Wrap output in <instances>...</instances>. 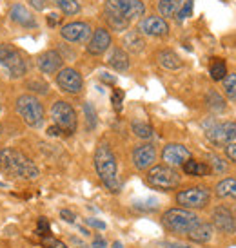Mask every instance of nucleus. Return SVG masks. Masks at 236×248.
Instances as JSON below:
<instances>
[{"label": "nucleus", "instance_id": "obj_1", "mask_svg": "<svg viewBox=\"0 0 236 248\" xmlns=\"http://www.w3.org/2000/svg\"><path fill=\"white\" fill-rule=\"evenodd\" d=\"M0 169L13 178L35 179L38 176V169L35 163L26 154L15 151V149H2L0 151Z\"/></svg>", "mask_w": 236, "mask_h": 248}, {"label": "nucleus", "instance_id": "obj_2", "mask_svg": "<svg viewBox=\"0 0 236 248\" xmlns=\"http://www.w3.org/2000/svg\"><path fill=\"white\" fill-rule=\"evenodd\" d=\"M95 169L100 181L111 192H120V181L117 176V158L113 154L111 147L107 143H100L95 151Z\"/></svg>", "mask_w": 236, "mask_h": 248}, {"label": "nucleus", "instance_id": "obj_3", "mask_svg": "<svg viewBox=\"0 0 236 248\" xmlns=\"http://www.w3.org/2000/svg\"><path fill=\"white\" fill-rule=\"evenodd\" d=\"M162 223H164V227L167 230H171L174 234L187 235L200 223V217L195 212L187 210V208H169L162 216Z\"/></svg>", "mask_w": 236, "mask_h": 248}, {"label": "nucleus", "instance_id": "obj_4", "mask_svg": "<svg viewBox=\"0 0 236 248\" xmlns=\"http://www.w3.org/2000/svg\"><path fill=\"white\" fill-rule=\"evenodd\" d=\"M17 112L24 120V124L29 125L31 129H38L44 124V107L42 104L31 94H22L17 98Z\"/></svg>", "mask_w": 236, "mask_h": 248}, {"label": "nucleus", "instance_id": "obj_5", "mask_svg": "<svg viewBox=\"0 0 236 248\" xmlns=\"http://www.w3.org/2000/svg\"><path fill=\"white\" fill-rule=\"evenodd\" d=\"M51 116H53V122H55L56 127L62 131V134L69 136V134L77 131V112L73 109V105L67 104V102H64V100L55 102L53 107H51Z\"/></svg>", "mask_w": 236, "mask_h": 248}, {"label": "nucleus", "instance_id": "obj_6", "mask_svg": "<svg viewBox=\"0 0 236 248\" xmlns=\"http://www.w3.org/2000/svg\"><path fill=\"white\" fill-rule=\"evenodd\" d=\"M147 183L158 190H173L180 185V176L173 167L154 165L147 172Z\"/></svg>", "mask_w": 236, "mask_h": 248}, {"label": "nucleus", "instance_id": "obj_7", "mask_svg": "<svg viewBox=\"0 0 236 248\" xmlns=\"http://www.w3.org/2000/svg\"><path fill=\"white\" fill-rule=\"evenodd\" d=\"M0 63L6 67L11 78H20L26 75V69H28L22 53L9 44H0Z\"/></svg>", "mask_w": 236, "mask_h": 248}, {"label": "nucleus", "instance_id": "obj_8", "mask_svg": "<svg viewBox=\"0 0 236 248\" xmlns=\"http://www.w3.org/2000/svg\"><path fill=\"white\" fill-rule=\"evenodd\" d=\"M105 13L117 15L120 18L131 22L146 13V6L140 0H107Z\"/></svg>", "mask_w": 236, "mask_h": 248}, {"label": "nucleus", "instance_id": "obj_9", "mask_svg": "<svg viewBox=\"0 0 236 248\" xmlns=\"http://www.w3.org/2000/svg\"><path fill=\"white\" fill-rule=\"evenodd\" d=\"M211 194L205 186H191L185 190H180L176 194V203L182 205L184 208H203L207 207Z\"/></svg>", "mask_w": 236, "mask_h": 248}, {"label": "nucleus", "instance_id": "obj_10", "mask_svg": "<svg viewBox=\"0 0 236 248\" xmlns=\"http://www.w3.org/2000/svg\"><path fill=\"white\" fill-rule=\"evenodd\" d=\"M205 136L215 145H229L236 140V122L223 124H205Z\"/></svg>", "mask_w": 236, "mask_h": 248}, {"label": "nucleus", "instance_id": "obj_11", "mask_svg": "<svg viewBox=\"0 0 236 248\" xmlns=\"http://www.w3.org/2000/svg\"><path fill=\"white\" fill-rule=\"evenodd\" d=\"M56 83L58 87L69 94H78L84 87V80L80 73L77 69H71V67H66V69H60L58 75H56Z\"/></svg>", "mask_w": 236, "mask_h": 248}, {"label": "nucleus", "instance_id": "obj_12", "mask_svg": "<svg viewBox=\"0 0 236 248\" xmlns=\"http://www.w3.org/2000/svg\"><path fill=\"white\" fill-rule=\"evenodd\" d=\"M162 159L166 161L167 167H180L191 159V151L180 143H169L162 151Z\"/></svg>", "mask_w": 236, "mask_h": 248}, {"label": "nucleus", "instance_id": "obj_13", "mask_svg": "<svg viewBox=\"0 0 236 248\" xmlns=\"http://www.w3.org/2000/svg\"><path fill=\"white\" fill-rule=\"evenodd\" d=\"M60 35L64 40L73 42V44H82V42L91 38V26L85 22H71L60 29Z\"/></svg>", "mask_w": 236, "mask_h": 248}, {"label": "nucleus", "instance_id": "obj_14", "mask_svg": "<svg viewBox=\"0 0 236 248\" xmlns=\"http://www.w3.org/2000/svg\"><path fill=\"white\" fill-rule=\"evenodd\" d=\"M213 225L216 227V230H220L223 234H235L236 232L235 216L225 207H216L213 210Z\"/></svg>", "mask_w": 236, "mask_h": 248}, {"label": "nucleus", "instance_id": "obj_15", "mask_svg": "<svg viewBox=\"0 0 236 248\" xmlns=\"http://www.w3.org/2000/svg\"><path fill=\"white\" fill-rule=\"evenodd\" d=\"M156 159V149L151 143L138 145L135 151H133V165L136 167L138 170L149 169Z\"/></svg>", "mask_w": 236, "mask_h": 248}, {"label": "nucleus", "instance_id": "obj_16", "mask_svg": "<svg viewBox=\"0 0 236 248\" xmlns=\"http://www.w3.org/2000/svg\"><path fill=\"white\" fill-rule=\"evenodd\" d=\"M109 46H111V35H109V31L104 28H98V29H95V33H93L89 38L87 53L95 56H100L109 49Z\"/></svg>", "mask_w": 236, "mask_h": 248}, {"label": "nucleus", "instance_id": "obj_17", "mask_svg": "<svg viewBox=\"0 0 236 248\" xmlns=\"http://www.w3.org/2000/svg\"><path fill=\"white\" fill-rule=\"evenodd\" d=\"M36 63H38V69H40L42 73L53 75V73L60 71V67H62V56H60V53L55 51V49H49V51H46V53H42V55L38 56Z\"/></svg>", "mask_w": 236, "mask_h": 248}, {"label": "nucleus", "instance_id": "obj_18", "mask_svg": "<svg viewBox=\"0 0 236 248\" xmlns=\"http://www.w3.org/2000/svg\"><path fill=\"white\" fill-rule=\"evenodd\" d=\"M140 33L149 36H166L169 33V26L162 16H147L140 24Z\"/></svg>", "mask_w": 236, "mask_h": 248}, {"label": "nucleus", "instance_id": "obj_19", "mask_svg": "<svg viewBox=\"0 0 236 248\" xmlns=\"http://www.w3.org/2000/svg\"><path fill=\"white\" fill-rule=\"evenodd\" d=\"M9 16H11V20L15 24H18L22 28H35L36 26L35 16L31 15V11H29L28 7L22 6V4H15L11 7V11H9Z\"/></svg>", "mask_w": 236, "mask_h": 248}, {"label": "nucleus", "instance_id": "obj_20", "mask_svg": "<svg viewBox=\"0 0 236 248\" xmlns=\"http://www.w3.org/2000/svg\"><path fill=\"white\" fill-rule=\"evenodd\" d=\"M156 60H158V63L164 67V69L176 71V69H180L182 67L180 56L176 55L174 51H171V49H164V51H160L158 56H156Z\"/></svg>", "mask_w": 236, "mask_h": 248}, {"label": "nucleus", "instance_id": "obj_21", "mask_svg": "<svg viewBox=\"0 0 236 248\" xmlns=\"http://www.w3.org/2000/svg\"><path fill=\"white\" fill-rule=\"evenodd\" d=\"M107 63H109L115 71H120V73H122V71L129 69V56H127V53H125L124 49L115 47L111 51L109 58H107Z\"/></svg>", "mask_w": 236, "mask_h": 248}, {"label": "nucleus", "instance_id": "obj_22", "mask_svg": "<svg viewBox=\"0 0 236 248\" xmlns=\"http://www.w3.org/2000/svg\"><path fill=\"white\" fill-rule=\"evenodd\" d=\"M187 237L195 243H209L211 241V237H213V227L207 225V223H202L200 221V223L189 232Z\"/></svg>", "mask_w": 236, "mask_h": 248}, {"label": "nucleus", "instance_id": "obj_23", "mask_svg": "<svg viewBox=\"0 0 236 248\" xmlns=\"http://www.w3.org/2000/svg\"><path fill=\"white\" fill-rule=\"evenodd\" d=\"M182 167H184V172L187 174V176H198V178H203V176H207V174L211 172L209 165L202 163V161H196V159H187Z\"/></svg>", "mask_w": 236, "mask_h": 248}, {"label": "nucleus", "instance_id": "obj_24", "mask_svg": "<svg viewBox=\"0 0 236 248\" xmlns=\"http://www.w3.org/2000/svg\"><path fill=\"white\" fill-rule=\"evenodd\" d=\"M122 42H124V46L129 49L131 53H142V51H144V47H146V42H144V38H142L136 31L127 33Z\"/></svg>", "mask_w": 236, "mask_h": 248}, {"label": "nucleus", "instance_id": "obj_25", "mask_svg": "<svg viewBox=\"0 0 236 248\" xmlns=\"http://www.w3.org/2000/svg\"><path fill=\"white\" fill-rule=\"evenodd\" d=\"M216 196L218 198H236V178L222 179L216 185Z\"/></svg>", "mask_w": 236, "mask_h": 248}, {"label": "nucleus", "instance_id": "obj_26", "mask_svg": "<svg viewBox=\"0 0 236 248\" xmlns=\"http://www.w3.org/2000/svg\"><path fill=\"white\" fill-rule=\"evenodd\" d=\"M209 75L216 82H220V80H223L227 76V65H225L222 58H213L211 60V63H209Z\"/></svg>", "mask_w": 236, "mask_h": 248}, {"label": "nucleus", "instance_id": "obj_27", "mask_svg": "<svg viewBox=\"0 0 236 248\" xmlns=\"http://www.w3.org/2000/svg\"><path fill=\"white\" fill-rule=\"evenodd\" d=\"M131 129H133V132L142 140H151L154 134L153 127H151L149 124H144V122H133Z\"/></svg>", "mask_w": 236, "mask_h": 248}, {"label": "nucleus", "instance_id": "obj_28", "mask_svg": "<svg viewBox=\"0 0 236 248\" xmlns=\"http://www.w3.org/2000/svg\"><path fill=\"white\" fill-rule=\"evenodd\" d=\"M56 6L60 7V11L64 15H77L80 11V4H78L77 0H53Z\"/></svg>", "mask_w": 236, "mask_h": 248}, {"label": "nucleus", "instance_id": "obj_29", "mask_svg": "<svg viewBox=\"0 0 236 248\" xmlns=\"http://www.w3.org/2000/svg\"><path fill=\"white\" fill-rule=\"evenodd\" d=\"M205 102H207L209 109H213V110H218V112H220V110L225 109V100H223L216 91H209Z\"/></svg>", "mask_w": 236, "mask_h": 248}, {"label": "nucleus", "instance_id": "obj_30", "mask_svg": "<svg viewBox=\"0 0 236 248\" xmlns=\"http://www.w3.org/2000/svg\"><path fill=\"white\" fill-rule=\"evenodd\" d=\"M223 82V91H225V94H227V98L229 100H233V102H236V75H233V73H227V76L222 80Z\"/></svg>", "mask_w": 236, "mask_h": 248}, {"label": "nucleus", "instance_id": "obj_31", "mask_svg": "<svg viewBox=\"0 0 236 248\" xmlns=\"http://www.w3.org/2000/svg\"><path fill=\"white\" fill-rule=\"evenodd\" d=\"M105 20H107V24H109L115 31H125V29L129 28V22L124 20V18H120V16H117V15L105 13Z\"/></svg>", "mask_w": 236, "mask_h": 248}, {"label": "nucleus", "instance_id": "obj_32", "mask_svg": "<svg viewBox=\"0 0 236 248\" xmlns=\"http://www.w3.org/2000/svg\"><path fill=\"white\" fill-rule=\"evenodd\" d=\"M135 208H136V210H142V212H153V210L158 208V201L153 200V198L138 200V201H135Z\"/></svg>", "mask_w": 236, "mask_h": 248}, {"label": "nucleus", "instance_id": "obj_33", "mask_svg": "<svg viewBox=\"0 0 236 248\" xmlns=\"http://www.w3.org/2000/svg\"><path fill=\"white\" fill-rule=\"evenodd\" d=\"M84 112H85V120H87V129L93 131L97 127V110L91 104H84Z\"/></svg>", "mask_w": 236, "mask_h": 248}, {"label": "nucleus", "instance_id": "obj_34", "mask_svg": "<svg viewBox=\"0 0 236 248\" xmlns=\"http://www.w3.org/2000/svg\"><path fill=\"white\" fill-rule=\"evenodd\" d=\"M36 234L40 237L51 235V225H49V221L46 217H38V221H36Z\"/></svg>", "mask_w": 236, "mask_h": 248}, {"label": "nucleus", "instance_id": "obj_35", "mask_svg": "<svg viewBox=\"0 0 236 248\" xmlns=\"http://www.w3.org/2000/svg\"><path fill=\"white\" fill-rule=\"evenodd\" d=\"M158 11L162 16H167V18H171V16H176V11L173 9L171 6V2L169 0H160L158 2Z\"/></svg>", "mask_w": 236, "mask_h": 248}, {"label": "nucleus", "instance_id": "obj_36", "mask_svg": "<svg viewBox=\"0 0 236 248\" xmlns=\"http://www.w3.org/2000/svg\"><path fill=\"white\" fill-rule=\"evenodd\" d=\"M42 247L44 248H67L60 239H56V237H53V235L42 237Z\"/></svg>", "mask_w": 236, "mask_h": 248}, {"label": "nucleus", "instance_id": "obj_37", "mask_svg": "<svg viewBox=\"0 0 236 248\" xmlns=\"http://www.w3.org/2000/svg\"><path fill=\"white\" fill-rule=\"evenodd\" d=\"M111 102H113V107H115V110H117V112H120V110H122V102H124V93H122L120 89H115V91H113Z\"/></svg>", "mask_w": 236, "mask_h": 248}, {"label": "nucleus", "instance_id": "obj_38", "mask_svg": "<svg viewBox=\"0 0 236 248\" xmlns=\"http://www.w3.org/2000/svg\"><path fill=\"white\" fill-rule=\"evenodd\" d=\"M191 13H193V0H185L184 7H182L180 11H178V15H176V18H178V20H185L187 16H191Z\"/></svg>", "mask_w": 236, "mask_h": 248}, {"label": "nucleus", "instance_id": "obj_39", "mask_svg": "<svg viewBox=\"0 0 236 248\" xmlns=\"http://www.w3.org/2000/svg\"><path fill=\"white\" fill-rule=\"evenodd\" d=\"M209 159H211V165H213V169H215L216 172H223V170L227 169V165H225V163H223L218 156H215V154H211V156H209Z\"/></svg>", "mask_w": 236, "mask_h": 248}, {"label": "nucleus", "instance_id": "obj_40", "mask_svg": "<svg viewBox=\"0 0 236 248\" xmlns=\"http://www.w3.org/2000/svg\"><path fill=\"white\" fill-rule=\"evenodd\" d=\"M28 87L31 91L40 93V94H46V93H48V85H46V83H42V82H38V80H36V82H29Z\"/></svg>", "mask_w": 236, "mask_h": 248}, {"label": "nucleus", "instance_id": "obj_41", "mask_svg": "<svg viewBox=\"0 0 236 248\" xmlns=\"http://www.w3.org/2000/svg\"><path fill=\"white\" fill-rule=\"evenodd\" d=\"M225 154H227V158H229L233 163H236V143L227 145V147H225Z\"/></svg>", "mask_w": 236, "mask_h": 248}, {"label": "nucleus", "instance_id": "obj_42", "mask_svg": "<svg viewBox=\"0 0 236 248\" xmlns=\"http://www.w3.org/2000/svg\"><path fill=\"white\" fill-rule=\"evenodd\" d=\"M29 4L35 7L36 11H42V9H46L49 4V0H29Z\"/></svg>", "mask_w": 236, "mask_h": 248}, {"label": "nucleus", "instance_id": "obj_43", "mask_svg": "<svg viewBox=\"0 0 236 248\" xmlns=\"http://www.w3.org/2000/svg\"><path fill=\"white\" fill-rule=\"evenodd\" d=\"M60 217H62L64 221H67V223H75V219H77V216L71 212V210H62V212H60Z\"/></svg>", "mask_w": 236, "mask_h": 248}, {"label": "nucleus", "instance_id": "obj_44", "mask_svg": "<svg viewBox=\"0 0 236 248\" xmlns=\"http://www.w3.org/2000/svg\"><path fill=\"white\" fill-rule=\"evenodd\" d=\"M58 22H60V16H58V15H56V13L48 15V24H49V26H51V28H55V26H56V24H58Z\"/></svg>", "mask_w": 236, "mask_h": 248}, {"label": "nucleus", "instance_id": "obj_45", "mask_svg": "<svg viewBox=\"0 0 236 248\" xmlns=\"http://www.w3.org/2000/svg\"><path fill=\"white\" fill-rule=\"evenodd\" d=\"M87 225H91V227H95V228H100V230L105 228L104 221H98V219H87Z\"/></svg>", "mask_w": 236, "mask_h": 248}, {"label": "nucleus", "instance_id": "obj_46", "mask_svg": "<svg viewBox=\"0 0 236 248\" xmlns=\"http://www.w3.org/2000/svg\"><path fill=\"white\" fill-rule=\"evenodd\" d=\"M48 134H49V136H60V134H62V131H60L56 125H51V127L48 129Z\"/></svg>", "mask_w": 236, "mask_h": 248}, {"label": "nucleus", "instance_id": "obj_47", "mask_svg": "<svg viewBox=\"0 0 236 248\" xmlns=\"http://www.w3.org/2000/svg\"><path fill=\"white\" fill-rule=\"evenodd\" d=\"M107 245H105V241L102 239V237H97L95 241H93V248H105Z\"/></svg>", "mask_w": 236, "mask_h": 248}, {"label": "nucleus", "instance_id": "obj_48", "mask_svg": "<svg viewBox=\"0 0 236 248\" xmlns=\"http://www.w3.org/2000/svg\"><path fill=\"white\" fill-rule=\"evenodd\" d=\"M113 248H124V245H122L120 241H115L113 243Z\"/></svg>", "mask_w": 236, "mask_h": 248}, {"label": "nucleus", "instance_id": "obj_49", "mask_svg": "<svg viewBox=\"0 0 236 248\" xmlns=\"http://www.w3.org/2000/svg\"><path fill=\"white\" fill-rule=\"evenodd\" d=\"M171 248H191V247H185V245H169Z\"/></svg>", "mask_w": 236, "mask_h": 248}, {"label": "nucleus", "instance_id": "obj_50", "mask_svg": "<svg viewBox=\"0 0 236 248\" xmlns=\"http://www.w3.org/2000/svg\"><path fill=\"white\" fill-rule=\"evenodd\" d=\"M235 44H236V40H235Z\"/></svg>", "mask_w": 236, "mask_h": 248}]
</instances>
